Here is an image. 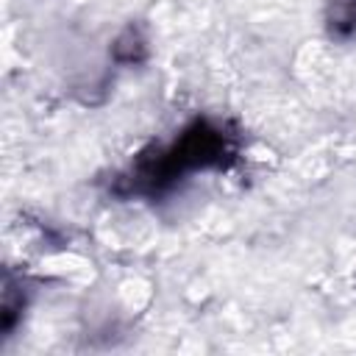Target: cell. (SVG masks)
I'll return each instance as SVG.
<instances>
[{
  "instance_id": "cell-1",
  "label": "cell",
  "mask_w": 356,
  "mask_h": 356,
  "mask_svg": "<svg viewBox=\"0 0 356 356\" xmlns=\"http://www.w3.org/2000/svg\"><path fill=\"white\" fill-rule=\"evenodd\" d=\"M236 156V136L211 120H195L170 145L142 153L114 184L117 195L159 197L197 170H220Z\"/></svg>"
},
{
  "instance_id": "cell-2",
  "label": "cell",
  "mask_w": 356,
  "mask_h": 356,
  "mask_svg": "<svg viewBox=\"0 0 356 356\" xmlns=\"http://www.w3.org/2000/svg\"><path fill=\"white\" fill-rule=\"evenodd\" d=\"M325 28L334 39L356 36V0H328L325 6Z\"/></svg>"
},
{
  "instance_id": "cell-3",
  "label": "cell",
  "mask_w": 356,
  "mask_h": 356,
  "mask_svg": "<svg viewBox=\"0 0 356 356\" xmlns=\"http://www.w3.org/2000/svg\"><path fill=\"white\" fill-rule=\"evenodd\" d=\"M122 50H128V53L122 56V61H125V64H131V61H142V58H145V53H147V42L139 36V31H136V28H128V31L117 39V44H114V56H120Z\"/></svg>"
}]
</instances>
